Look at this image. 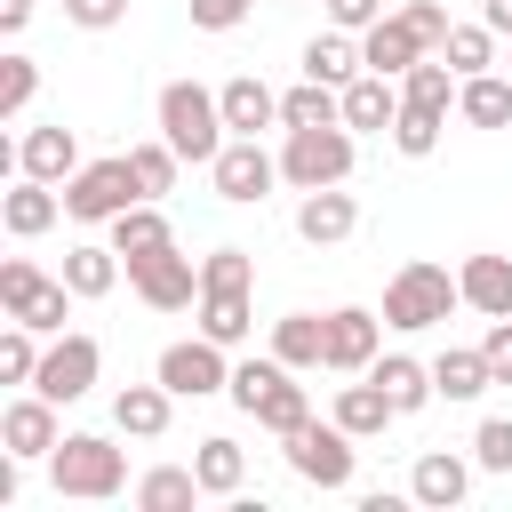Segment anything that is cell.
<instances>
[{
    "instance_id": "cell-1",
    "label": "cell",
    "mask_w": 512,
    "mask_h": 512,
    "mask_svg": "<svg viewBox=\"0 0 512 512\" xmlns=\"http://www.w3.org/2000/svg\"><path fill=\"white\" fill-rule=\"evenodd\" d=\"M152 112H160V136H168L184 160H200V168L232 144V128H224V96H216V88H200V80H168Z\"/></svg>"
},
{
    "instance_id": "cell-2",
    "label": "cell",
    "mask_w": 512,
    "mask_h": 512,
    "mask_svg": "<svg viewBox=\"0 0 512 512\" xmlns=\"http://www.w3.org/2000/svg\"><path fill=\"white\" fill-rule=\"evenodd\" d=\"M456 304H464V288H456V272H448V264H432V256H408V264L384 280V328H400V336L440 328Z\"/></svg>"
},
{
    "instance_id": "cell-3",
    "label": "cell",
    "mask_w": 512,
    "mask_h": 512,
    "mask_svg": "<svg viewBox=\"0 0 512 512\" xmlns=\"http://www.w3.org/2000/svg\"><path fill=\"white\" fill-rule=\"evenodd\" d=\"M48 480H56V496H72V504H104V496L128 488V456H120L104 432H64L56 456H48Z\"/></svg>"
},
{
    "instance_id": "cell-4",
    "label": "cell",
    "mask_w": 512,
    "mask_h": 512,
    "mask_svg": "<svg viewBox=\"0 0 512 512\" xmlns=\"http://www.w3.org/2000/svg\"><path fill=\"white\" fill-rule=\"evenodd\" d=\"M352 160H360V136H352L344 120H328V128H288V144H280V184L320 192V184H344Z\"/></svg>"
},
{
    "instance_id": "cell-5",
    "label": "cell",
    "mask_w": 512,
    "mask_h": 512,
    "mask_svg": "<svg viewBox=\"0 0 512 512\" xmlns=\"http://www.w3.org/2000/svg\"><path fill=\"white\" fill-rule=\"evenodd\" d=\"M280 448H288V472H296L304 488H320V496L352 488V456H360V440H352L336 416H328V424H320V416H304V424H296Z\"/></svg>"
},
{
    "instance_id": "cell-6",
    "label": "cell",
    "mask_w": 512,
    "mask_h": 512,
    "mask_svg": "<svg viewBox=\"0 0 512 512\" xmlns=\"http://www.w3.org/2000/svg\"><path fill=\"white\" fill-rule=\"evenodd\" d=\"M136 200H144V184H136L128 152H112V160H80V176L64 184V216H72V224H112V216L136 208Z\"/></svg>"
},
{
    "instance_id": "cell-7",
    "label": "cell",
    "mask_w": 512,
    "mask_h": 512,
    "mask_svg": "<svg viewBox=\"0 0 512 512\" xmlns=\"http://www.w3.org/2000/svg\"><path fill=\"white\" fill-rule=\"evenodd\" d=\"M128 264V288L152 304V312H184V304H200V264L168 240V248H144V256H120Z\"/></svg>"
},
{
    "instance_id": "cell-8",
    "label": "cell",
    "mask_w": 512,
    "mask_h": 512,
    "mask_svg": "<svg viewBox=\"0 0 512 512\" xmlns=\"http://www.w3.org/2000/svg\"><path fill=\"white\" fill-rule=\"evenodd\" d=\"M96 368H104V344H96V336H80V328H64V336H48L32 392H48L56 408H72V400H88V392H96Z\"/></svg>"
},
{
    "instance_id": "cell-9",
    "label": "cell",
    "mask_w": 512,
    "mask_h": 512,
    "mask_svg": "<svg viewBox=\"0 0 512 512\" xmlns=\"http://www.w3.org/2000/svg\"><path fill=\"white\" fill-rule=\"evenodd\" d=\"M152 376H160L176 400H216V392H232V360H224L216 336H184V344H168V352L152 360Z\"/></svg>"
},
{
    "instance_id": "cell-10",
    "label": "cell",
    "mask_w": 512,
    "mask_h": 512,
    "mask_svg": "<svg viewBox=\"0 0 512 512\" xmlns=\"http://www.w3.org/2000/svg\"><path fill=\"white\" fill-rule=\"evenodd\" d=\"M208 184H216V200H232V208H256V200L280 184V152H264L256 136H232V144L208 160Z\"/></svg>"
},
{
    "instance_id": "cell-11",
    "label": "cell",
    "mask_w": 512,
    "mask_h": 512,
    "mask_svg": "<svg viewBox=\"0 0 512 512\" xmlns=\"http://www.w3.org/2000/svg\"><path fill=\"white\" fill-rule=\"evenodd\" d=\"M56 440H64V424H56V400L24 384V392L0 408V448H16L24 464H48V456H56Z\"/></svg>"
},
{
    "instance_id": "cell-12",
    "label": "cell",
    "mask_w": 512,
    "mask_h": 512,
    "mask_svg": "<svg viewBox=\"0 0 512 512\" xmlns=\"http://www.w3.org/2000/svg\"><path fill=\"white\" fill-rule=\"evenodd\" d=\"M376 352H384V312L336 304V312H328V368H336V376H368Z\"/></svg>"
},
{
    "instance_id": "cell-13",
    "label": "cell",
    "mask_w": 512,
    "mask_h": 512,
    "mask_svg": "<svg viewBox=\"0 0 512 512\" xmlns=\"http://www.w3.org/2000/svg\"><path fill=\"white\" fill-rule=\"evenodd\" d=\"M16 176L72 184V176H80V136H72L64 120H48V128H24V136H16Z\"/></svg>"
},
{
    "instance_id": "cell-14",
    "label": "cell",
    "mask_w": 512,
    "mask_h": 512,
    "mask_svg": "<svg viewBox=\"0 0 512 512\" xmlns=\"http://www.w3.org/2000/svg\"><path fill=\"white\" fill-rule=\"evenodd\" d=\"M352 232H360V200H352L344 184H320V192L296 200V240H304V248H336V240H352Z\"/></svg>"
},
{
    "instance_id": "cell-15",
    "label": "cell",
    "mask_w": 512,
    "mask_h": 512,
    "mask_svg": "<svg viewBox=\"0 0 512 512\" xmlns=\"http://www.w3.org/2000/svg\"><path fill=\"white\" fill-rule=\"evenodd\" d=\"M472 472H480V464H464L456 448H424V456H416V472H408V496H416V504H432V512H456V504L472 496Z\"/></svg>"
},
{
    "instance_id": "cell-16",
    "label": "cell",
    "mask_w": 512,
    "mask_h": 512,
    "mask_svg": "<svg viewBox=\"0 0 512 512\" xmlns=\"http://www.w3.org/2000/svg\"><path fill=\"white\" fill-rule=\"evenodd\" d=\"M56 216H64V184L16 176V184L0 192V224H8V240H40V232H48Z\"/></svg>"
},
{
    "instance_id": "cell-17",
    "label": "cell",
    "mask_w": 512,
    "mask_h": 512,
    "mask_svg": "<svg viewBox=\"0 0 512 512\" xmlns=\"http://www.w3.org/2000/svg\"><path fill=\"white\" fill-rule=\"evenodd\" d=\"M392 120H400V80H384V72L344 80V128L352 136H392Z\"/></svg>"
},
{
    "instance_id": "cell-18",
    "label": "cell",
    "mask_w": 512,
    "mask_h": 512,
    "mask_svg": "<svg viewBox=\"0 0 512 512\" xmlns=\"http://www.w3.org/2000/svg\"><path fill=\"white\" fill-rule=\"evenodd\" d=\"M416 56H432V48L408 32V16H400V8H392V16H376V24L360 32V64H368V72H384V80H400Z\"/></svg>"
},
{
    "instance_id": "cell-19",
    "label": "cell",
    "mask_w": 512,
    "mask_h": 512,
    "mask_svg": "<svg viewBox=\"0 0 512 512\" xmlns=\"http://www.w3.org/2000/svg\"><path fill=\"white\" fill-rule=\"evenodd\" d=\"M168 416H176V392L152 376V384H120L112 392V424L128 432V440H160L168 432Z\"/></svg>"
},
{
    "instance_id": "cell-20",
    "label": "cell",
    "mask_w": 512,
    "mask_h": 512,
    "mask_svg": "<svg viewBox=\"0 0 512 512\" xmlns=\"http://www.w3.org/2000/svg\"><path fill=\"white\" fill-rule=\"evenodd\" d=\"M216 96H224V128H232V136H264V128H280V96H272L256 72H232Z\"/></svg>"
},
{
    "instance_id": "cell-21",
    "label": "cell",
    "mask_w": 512,
    "mask_h": 512,
    "mask_svg": "<svg viewBox=\"0 0 512 512\" xmlns=\"http://www.w3.org/2000/svg\"><path fill=\"white\" fill-rule=\"evenodd\" d=\"M120 248L112 240H80V248H64V288L80 296V304H96V296H112L120 288Z\"/></svg>"
},
{
    "instance_id": "cell-22",
    "label": "cell",
    "mask_w": 512,
    "mask_h": 512,
    "mask_svg": "<svg viewBox=\"0 0 512 512\" xmlns=\"http://www.w3.org/2000/svg\"><path fill=\"white\" fill-rule=\"evenodd\" d=\"M368 376L392 392V408H400V416H416V408H432V400H440V384H432V360H408V352H376V360H368Z\"/></svg>"
},
{
    "instance_id": "cell-23",
    "label": "cell",
    "mask_w": 512,
    "mask_h": 512,
    "mask_svg": "<svg viewBox=\"0 0 512 512\" xmlns=\"http://www.w3.org/2000/svg\"><path fill=\"white\" fill-rule=\"evenodd\" d=\"M352 440H376L384 424H400V408H392V392L376 384V376H360V384H336V408H328Z\"/></svg>"
},
{
    "instance_id": "cell-24",
    "label": "cell",
    "mask_w": 512,
    "mask_h": 512,
    "mask_svg": "<svg viewBox=\"0 0 512 512\" xmlns=\"http://www.w3.org/2000/svg\"><path fill=\"white\" fill-rule=\"evenodd\" d=\"M456 288L480 320H504L512 312V256H464L456 264Z\"/></svg>"
},
{
    "instance_id": "cell-25",
    "label": "cell",
    "mask_w": 512,
    "mask_h": 512,
    "mask_svg": "<svg viewBox=\"0 0 512 512\" xmlns=\"http://www.w3.org/2000/svg\"><path fill=\"white\" fill-rule=\"evenodd\" d=\"M360 72H368V64H360V32L328 24V32H312V40H304V80L344 88V80H360Z\"/></svg>"
},
{
    "instance_id": "cell-26",
    "label": "cell",
    "mask_w": 512,
    "mask_h": 512,
    "mask_svg": "<svg viewBox=\"0 0 512 512\" xmlns=\"http://www.w3.org/2000/svg\"><path fill=\"white\" fill-rule=\"evenodd\" d=\"M272 352H280L296 376L328 368V320H320V312H280V320H272Z\"/></svg>"
},
{
    "instance_id": "cell-27",
    "label": "cell",
    "mask_w": 512,
    "mask_h": 512,
    "mask_svg": "<svg viewBox=\"0 0 512 512\" xmlns=\"http://www.w3.org/2000/svg\"><path fill=\"white\" fill-rule=\"evenodd\" d=\"M432 384H440V400H448V408H464V400H480V392L496 384V368H488V352H480V344H448V352L432 360Z\"/></svg>"
},
{
    "instance_id": "cell-28",
    "label": "cell",
    "mask_w": 512,
    "mask_h": 512,
    "mask_svg": "<svg viewBox=\"0 0 512 512\" xmlns=\"http://www.w3.org/2000/svg\"><path fill=\"white\" fill-rule=\"evenodd\" d=\"M248 416H256V424H264V432H272V440H288V432H296V424H304V416H312V392H304V384H296V368H288V360H280V368H272V384H264V392H256V408H248Z\"/></svg>"
},
{
    "instance_id": "cell-29",
    "label": "cell",
    "mask_w": 512,
    "mask_h": 512,
    "mask_svg": "<svg viewBox=\"0 0 512 512\" xmlns=\"http://www.w3.org/2000/svg\"><path fill=\"white\" fill-rule=\"evenodd\" d=\"M248 328H256L248 288H200V336H216L232 352V344H248Z\"/></svg>"
},
{
    "instance_id": "cell-30",
    "label": "cell",
    "mask_w": 512,
    "mask_h": 512,
    "mask_svg": "<svg viewBox=\"0 0 512 512\" xmlns=\"http://www.w3.org/2000/svg\"><path fill=\"white\" fill-rule=\"evenodd\" d=\"M456 88H464V80H456V64H448L440 48H432V56H416V64L400 72V104H424V112H448V104H456Z\"/></svg>"
},
{
    "instance_id": "cell-31",
    "label": "cell",
    "mask_w": 512,
    "mask_h": 512,
    "mask_svg": "<svg viewBox=\"0 0 512 512\" xmlns=\"http://www.w3.org/2000/svg\"><path fill=\"white\" fill-rule=\"evenodd\" d=\"M328 120H344V88H328V80H296V88L280 96V128H328Z\"/></svg>"
},
{
    "instance_id": "cell-32",
    "label": "cell",
    "mask_w": 512,
    "mask_h": 512,
    "mask_svg": "<svg viewBox=\"0 0 512 512\" xmlns=\"http://www.w3.org/2000/svg\"><path fill=\"white\" fill-rule=\"evenodd\" d=\"M104 232H112V248H120V256H144V248H168V240H176V232H168V216H160V200H136V208H120Z\"/></svg>"
},
{
    "instance_id": "cell-33",
    "label": "cell",
    "mask_w": 512,
    "mask_h": 512,
    "mask_svg": "<svg viewBox=\"0 0 512 512\" xmlns=\"http://www.w3.org/2000/svg\"><path fill=\"white\" fill-rule=\"evenodd\" d=\"M192 472H200V496H240V480H248V456H240V440H200V456H192Z\"/></svg>"
},
{
    "instance_id": "cell-34",
    "label": "cell",
    "mask_w": 512,
    "mask_h": 512,
    "mask_svg": "<svg viewBox=\"0 0 512 512\" xmlns=\"http://www.w3.org/2000/svg\"><path fill=\"white\" fill-rule=\"evenodd\" d=\"M456 112H464L472 128H512V80H496V72H472V80L456 88Z\"/></svg>"
},
{
    "instance_id": "cell-35",
    "label": "cell",
    "mask_w": 512,
    "mask_h": 512,
    "mask_svg": "<svg viewBox=\"0 0 512 512\" xmlns=\"http://www.w3.org/2000/svg\"><path fill=\"white\" fill-rule=\"evenodd\" d=\"M192 496H200V472H192V464H152V472L136 480V504H144V512H184Z\"/></svg>"
},
{
    "instance_id": "cell-36",
    "label": "cell",
    "mask_w": 512,
    "mask_h": 512,
    "mask_svg": "<svg viewBox=\"0 0 512 512\" xmlns=\"http://www.w3.org/2000/svg\"><path fill=\"white\" fill-rule=\"evenodd\" d=\"M440 56L456 64V80H472V72H496V32H488V24H448Z\"/></svg>"
},
{
    "instance_id": "cell-37",
    "label": "cell",
    "mask_w": 512,
    "mask_h": 512,
    "mask_svg": "<svg viewBox=\"0 0 512 512\" xmlns=\"http://www.w3.org/2000/svg\"><path fill=\"white\" fill-rule=\"evenodd\" d=\"M440 128H448V112L400 104V120H392V152H400V160H432V152H440Z\"/></svg>"
},
{
    "instance_id": "cell-38",
    "label": "cell",
    "mask_w": 512,
    "mask_h": 512,
    "mask_svg": "<svg viewBox=\"0 0 512 512\" xmlns=\"http://www.w3.org/2000/svg\"><path fill=\"white\" fill-rule=\"evenodd\" d=\"M128 168H136L144 200H160V192H176V168H184V152H176L168 136H152V144H128Z\"/></svg>"
},
{
    "instance_id": "cell-39",
    "label": "cell",
    "mask_w": 512,
    "mask_h": 512,
    "mask_svg": "<svg viewBox=\"0 0 512 512\" xmlns=\"http://www.w3.org/2000/svg\"><path fill=\"white\" fill-rule=\"evenodd\" d=\"M72 304H80V296H72L64 280H40V288H32V296H24V304H16L8 320H24V328H40V336H64V320H72Z\"/></svg>"
},
{
    "instance_id": "cell-40",
    "label": "cell",
    "mask_w": 512,
    "mask_h": 512,
    "mask_svg": "<svg viewBox=\"0 0 512 512\" xmlns=\"http://www.w3.org/2000/svg\"><path fill=\"white\" fill-rule=\"evenodd\" d=\"M32 96H40V64H32L24 48H8V56H0V120H24Z\"/></svg>"
},
{
    "instance_id": "cell-41",
    "label": "cell",
    "mask_w": 512,
    "mask_h": 512,
    "mask_svg": "<svg viewBox=\"0 0 512 512\" xmlns=\"http://www.w3.org/2000/svg\"><path fill=\"white\" fill-rule=\"evenodd\" d=\"M40 352H48V336L24 328V320H8V336H0V376H8V384H32V376H40Z\"/></svg>"
},
{
    "instance_id": "cell-42",
    "label": "cell",
    "mask_w": 512,
    "mask_h": 512,
    "mask_svg": "<svg viewBox=\"0 0 512 512\" xmlns=\"http://www.w3.org/2000/svg\"><path fill=\"white\" fill-rule=\"evenodd\" d=\"M200 288H256V256L248 248H208L200 256Z\"/></svg>"
},
{
    "instance_id": "cell-43",
    "label": "cell",
    "mask_w": 512,
    "mask_h": 512,
    "mask_svg": "<svg viewBox=\"0 0 512 512\" xmlns=\"http://www.w3.org/2000/svg\"><path fill=\"white\" fill-rule=\"evenodd\" d=\"M472 464H480V472H512V416H480V432H472Z\"/></svg>"
},
{
    "instance_id": "cell-44",
    "label": "cell",
    "mask_w": 512,
    "mask_h": 512,
    "mask_svg": "<svg viewBox=\"0 0 512 512\" xmlns=\"http://www.w3.org/2000/svg\"><path fill=\"white\" fill-rule=\"evenodd\" d=\"M64 24H80V32H112V24H128V0H64Z\"/></svg>"
},
{
    "instance_id": "cell-45",
    "label": "cell",
    "mask_w": 512,
    "mask_h": 512,
    "mask_svg": "<svg viewBox=\"0 0 512 512\" xmlns=\"http://www.w3.org/2000/svg\"><path fill=\"white\" fill-rule=\"evenodd\" d=\"M400 16H408V32H416L424 48L448 40V8H440V0H400Z\"/></svg>"
},
{
    "instance_id": "cell-46",
    "label": "cell",
    "mask_w": 512,
    "mask_h": 512,
    "mask_svg": "<svg viewBox=\"0 0 512 512\" xmlns=\"http://www.w3.org/2000/svg\"><path fill=\"white\" fill-rule=\"evenodd\" d=\"M248 8L256 0H192V24L200 32H232V24H248Z\"/></svg>"
},
{
    "instance_id": "cell-47",
    "label": "cell",
    "mask_w": 512,
    "mask_h": 512,
    "mask_svg": "<svg viewBox=\"0 0 512 512\" xmlns=\"http://www.w3.org/2000/svg\"><path fill=\"white\" fill-rule=\"evenodd\" d=\"M480 352H488V368H496V384H512V312H504V320H488V336H480Z\"/></svg>"
},
{
    "instance_id": "cell-48",
    "label": "cell",
    "mask_w": 512,
    "mask_h": 512,
    "mask_svg": "<svg viewBox=\"0 0 512 512\" xmlns=\"http://www.w3.org/2000/svg\"><path fill=\"white\" fill-rule=\"evenodd\" d=\"M320 8H328V24H344V32H368L376 16H392L384 0H320Z\"/></svg>"
},
{
    "instance_id": "cell-49",
    "label": "cell",
    "mask_w": 512,
    "mask_h": 512,
    "mask_svg": "<svg viewBox=\"0 0 512 512\" xmlns=\"http://www.w3.org/2000/svg\"><path fill=\"white\" fill-rule=\"evenodd\" d=\"M480 24H488L496 40H512V0H480Z\"/></svg>"
},
{
    "instance_id": "cell-50",
    "label": "cell",
    "mask_w": 512,
    "mask_h": 512,
    "mask_svg": "<svg viewBox=\"0 0 512 512\" xmlns=\"http://www.w3.org/2000/svg\"><path fill=\"white\" fill-rule=\"evenodd\" d=\"M24 24H32V0H0V32H8V40H16V32H24Z\"/></svg>"
},
{
    "instance_id": "cell-51",
    "label": "cell",
    "mask_w": 512,
    "mask_h": 512,
    "mask_svg": "<svg viewBox=\"0 0 512 512\" xmlns=\"http://www.w3.org/2000/svg\"><path fill=\"white\" fill-rule=\"evenodd\" d=\"M504 64H512V40H504Z\"/></svg>"
}]
</instances>
